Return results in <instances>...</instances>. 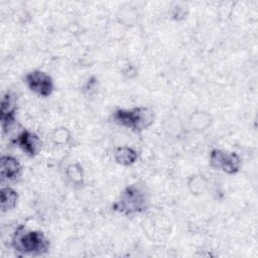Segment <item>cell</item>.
Here are the masks:
<instances>
[{
    "label": "cell",
    "instance_id": "9",
    "mask_svg": "<svg viewBox=\"0 0 258 258\" xmlns=\"http://www.w3.org/2000/svg\"><path fill=\"white\" fill-rule=\"evenodd\" d=\"M114 160L121 166H131L136 163L138 159V152L130 146H118L114 150Z\"/></svg>",
    "mask_w": 258,
    "mask_h": 258
},
{
    "label": "cell",
    "instance_id": "3",
    "mask_svg": "<svg viewBox=\"0 0 258 258\" xmlns=\"http://www.w3.org/2000/svg\"><path fill=\"white\" fill-rule=\"evenodd\" d=\"M112 118L119 126L141 133L153 125L155 115L151 108L138 106L131 109H117L113 112Z\"/></svg>",
    "mask_w": 258,
    "mask_h": 258
},
{
    "label": "cell",
    "instance_id": "2",
    "mask_svg": "<svg viewBox=\"0 0 258 258\" xmlns=\"http://www.w3.org/2000/svg\"><path fill=\"white\" fill-rule=\"evenodd\" d=\"M149 199L144 187L141 185H127L112 205L114 212L123 216L141 214L148 208Z\"/></svg>",
    "mask_w": 258,
    "mask_h": 258
},
{
    "label": "cell",
    "instance_id": "8",
    "mask_svg": "<svg viewBox=\"0 0 258 258\" xmlns=\"http://www.w3.org/2000/svg\"><path fill=\"white\" fill-rule=\"evenodd\" d=\"M22 172L19 160L12 155H2L0 158V176L2 180H16Z\"/></svg>",
    "mask_w": 258,
    "mask_h": 258
},
{
    "label": "cell",
    "instance_id": "5",
    "mask_svg": "<svg viewBox=\"0 0 258 258\" xmlns=\"http://www.w3.org/2000/svg\"><path fill=\"white\" fill-rule=\"evenodd\" d=\"M24 83L29 91L41 98L51 96L54 91L53 79L41 70H32L26 73Z\"/></svg>",
    "mask_w": 258,
    "mask_h": 258
},
{
    "label": "cell",
    "instance_id": "1",
    "mask_svg": "<svg viewBox=\"0 0 258 258\" xmlns=\"http://www.w3.org/2000/svg\"><path fill=\"white\" fill-rule=\"evenodd\" d=\"M11 247L21 255L41 256L48 252L50 242L43 232L19 225L12 235Z\"/></svg>",
    "mask_w": 258,
    "mask_h": 258
},
{
    "label": "cell",
    "instance_id": "4",
    "mask_svg": "<svg viewBox=\"0 0 258 258\" xmlns=\"http://www.w3.org/2000/svg\"><path fill=\"white\" fill-rule=\"evenodd\" d=\"M209 162L213 168L222 170L229 175L239 172L242 165L241 157L237 152H228L218 148L211 150Z\"/></svg>",
    "mask_w": 258,
    "mask_h": 258
},
{
    "label": "cell",
    "instance_id": "7",
    "mask_svg": "<svg viewBox=\"0 0 258 258\" xmlns=\"http://www.w3.org/2000/svg\"><path fill=\"white\" fill-rule=\"evenodd\" d=\"M16 114V98L10 93L6 92L0 104V121L3 132H7L15 122Z\"/></svg>",
    "mask_w": 258,
    "mask_h": 258
},
{
    "label": "cell",
    "instance_id": "12",
    "mask_svg": "<svg viewBox=\"0 0 258 258\" xmlns=\"http://www.w3.org/2000/svg\"><path fill=\"white\" fill-rule=\"evenodd\" d=\"M66 176L74 185H82L85 181V171L79 162H74L66 167Z\"/></svg>",
    "mask_w": 258,
    "mask_h": 258
},
{
    "label": "cell",
    "instance_id": "10",
    "mask_svg": "<svg viewBox=\"0 0 258 258\" xmlns=\"http://www.w3.org/2000/svg\"><path fill=\"white\" fill-rule=\"evenodd\" d=\"M18 192L11 186H2L0 189V208L3 213L15 209L18 203Z\"/></svg>",
    "mask_w": 258,
    "mask_h": 258
},
{
    "label": "cell",
    "instance_id": "6",
    "mask_svg": "<svg viewBox=\"0 0 258 258\" xmlns=\"http://www.w3.org/2000/svg\"><path fill=\"white\" fill-rule=\"evenodd\" d=\"M14 143L30 157L36 156L41 150V140L39 136L28 129H23L19 132L14 139Z\"/></svg>",
    "mask_w": 258,
    "mask_h": 258
},
{
    "label": "cell",
    "instance_id": "11",
    "mask_svg": "<svg viewBox=\"0 0 258 258\" xmlns=\"http://www.w3.org/2000/svg\"><path fill=\"white\" fill-rule=\"evenodd\" d=\"M188 123H189V126L195 131L202 132L207 130L211 126L212 116L206 111L198 110L190 114L188 118Z\"/></svg>",
    "mask_w": 258,
    "mask_h": 258
},
{
    "label": "cell",
    "instance_id": "17",
    "mask_svg": "<svg viewBox=\"0 0 258 258\" xmlns=\"http://www.w3.org/2000/svg\"><path fill=\"white\" fill-rule=\"evenodd\" d=\"M97 89H98V80L95 77L90 78L85 86V90L89 92V95H92L97 91Z\"/></svg>",
    "mask_w": 258,
    "mask_h": 258
},
{
    "label": "cell",
    "instance_id": "13",
    "mask_svg": "<svg viewBox=\"0 0 258 258\" xmlns=\"http://www.w3.org/2000/svg\"><path fill=\"white\" fill-rule=\"evenodd\" d=\"M208 187V179L202 174H194L187 180V188L194 196L203 195Z\"/></svg>",
    "mask_w": 258,
    "mask_h": 258
},
{
    "label": "cell",
    "instance_id": "15",
    "mask_svg": "<svg viewBox=\"0 0 258 258\" xmlns=\"http://www.w3.org/2000/svg\"><path fill=\"white\" fill-rule=\"evenodd\" d=\"M120 72H121V74H123L125 77H127L129 79H132V78L136 77L137 74H138L137 68L129 61H126L125 64H121Z\"/></svg>",
    "mask_w": 258,
    "mask_h": 258
},
{
    "label": "cell",
    "instance_id": "16",
    "mask_svg": "<svg viewBox=\"0 0 258 258\" xmlns=\"http://www.w3.org/2000/svg\"><path fill=\"white\" fill-rule=\"evenodd\" d=\"M187 15V9L183 6L177 5L174 8H172L171 11V17L172 19H174L175 21H181L183 20Z\"/></svg>",
    "mask_w": 258,
    "mask_h": 258
},
{
    "label": "cell",
    "instance_id": "14",
    "mask_svg": "<svg viewBox=\"0 0 258 258\" xmlns=\"http://www.w3.org/2000/svg\"><path fill=\"white\" fill-rule=\"evenodd\" d=\"M71 137H72L71 131L64 126H60V127L55 128L51 133L52 142L55 145H59V146L68 144L71 140Z\"/></svg>",
    "mask_w": 258,
    "mask_h": 258
}]
</instances>
